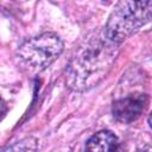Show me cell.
Returning a JSON list of instances; mask_svg holds the SVG:
<instances>
[{
	"instance_id": "obj_6",
	"label": "cell",
	"mask_w": 152,
	"mask_h": 152,
	"mask_svg": "<svg viewBox=\"0 0 152 152\" xmlns=\"http://www.w3.org/2000/svg\"><path fill=\"white\" fill-rule=\"evenodd\" d=\"M4 152H38V140L34 137H26L10 145Z\"/></svg>"
},
{
	"instance_id": "obj_4",
	"label": "cell",
	"mask_w": 152,
	"mask_h": 152,
	"mask_svg": "<svg viewBox=\"0 0 152 152\" xmlns=\"http://www.w3.org/2000/svg\"><path fill=\"white\" fill-rule=\"evenodd\" d=\"M147 103L148 97L144 93H133L121 99H118L113 102V118L120 124H131L145 112Z\"/></svg>"
},
{
	"instance_id": "obj_2",
	"label": "cell",
	"mask_w": 152,
	"mask_h": 152,
	"mask_svg": "<svg viewBox=\"0 0 152 152\" xmlns=\"http://www.w3.org/2000/svg\"><path fill=\"white\" fill-rule=\"evenodd\" d=\"M152 19V1H120L110 12L104 31L121 44Z\"/></svg>"
},
{
	"instance_id": "obj_3",
	"label": "cell",
	"mask_w": 152,
	"mask_h": 152,
	"mask_svg": "<svg viewBox=\"0 0 152 152\" xmlns=\"http://www.w3.org/2000/svg\"><path fill=\"white\" fill-rule=\"evenodd\" d=\"M62 51V39L53 32H45L25 40L18 48L15 57L20 66L37 72L50 66Z\"/></svg>"
},
{
	"instance_id": "obj_8",
	"label": "cell",
	"mask_w": 152,
	"mask_h": 152,
	"mask_svg": "<svg viewBox=\"0 0 152 152\" xmlns=\"http://www.w3.org/2000/svg\"><path fill=\"white\" fill-rule=\"evenodd\" d=\"M148 124H150V127L152 128V112H151L150 115H148Z\"/></svg>"
},
{
	"instance_id": "obj_1",
	"label": "cell",
	"mask_w": 152,
	"mask_h": 152,
	"mask_svg": "<svg viewBox=\"0 0 152 152\" xmlns=\"http://www.w3.org/2000/svg\"><path fill=\"white\" fill-rule=\"evenodd\" d=\"M120 44L112 40L104 28L90 33L77 46L65 68V83L74 91L97 86L112 69Z\"/></svg>"
},
{
	"instance_id": "obj_5",
	"label": "cell",
	"mask_w": 152,
	"mask_h": 152,
	"mask_svg": "<svg viewBox=\"0 0 152 152\" xmlns=\"http://www.w3.org/2000/svg\"><path fill=\"white\" fill-rule=\"evenodd\" d=\"M119 146L118 137L107 129L91 135L86 142V152H115Z\"/></svg>"
},
{
	"instance_id": "obj_7",
	"label": "cell",
	"mask_w": 152,
	"mask_h": 152,
	"mask_svg": "<svg viewBox=\"0 0 152 152\" xmlns=\"http://www.w3.org/2000/svg\"><path fill=\"white\" fill-rule=\"evenodd\" d=\"M135 152H152V145H142L135 150Z\"/></svg>"
}]
</instances>
